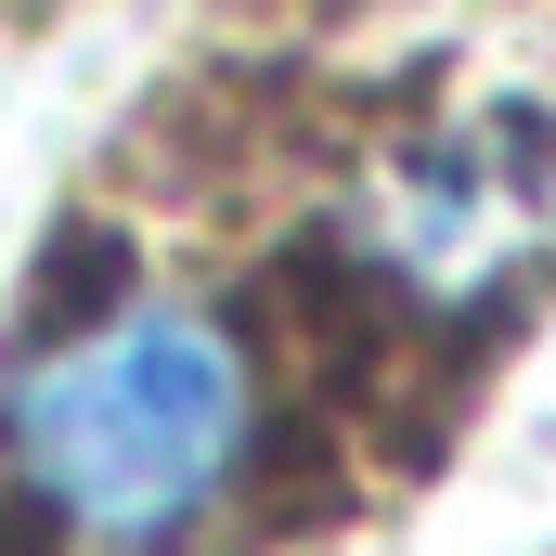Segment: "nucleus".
<instances>
[{
  "label": "nucleus",
  "mask_w": 556,
  "mask_h": 556,
  "mask_svg": "<svg viewBox=\"0 0 556 556\" xmlns=\"http://www.w3.org/2000/svg\"><path fill=\"white\" fill-rule=\"evenodd\" d=\"M0 453L78 556H168L260 466V363L207 298H117L26 350Z\"/></svg>",
  "instance_id": "nucleus-1"
},
{
  "label": "nucleus",
  "mask_w": 556,
  "mask_h": 556,
  "mask_svg": "<svg viewBox=\"0 0 556 556\" xmlns=\"http://www.w3.org/2000/svg\"><path fill=\"white\" fill-rule=\"evenodd\" d=\"M531 220H544V168H531V142H505V130H440L363 194V247L415 285V298L492 285L531 247Z\"/></svg>",
  "instance_id": "nucleus-2"
}]
</instances>
